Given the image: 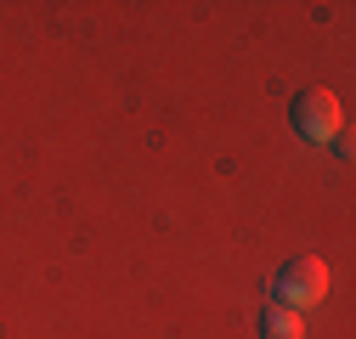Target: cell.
I'll use <instances>...</instances> for the list:
<instances>
[{"label": "cell", "mask_w": 356, "mask_h": 339, "mask_svg": "<svg viewBox=\"0 0 356 339\" xmlns=\"http://www.w3.org/2000/svg\"><path fill=\"white\" fill-rule=\"evenodd\" d=\"M323 294H328V266L317 254H294V261H283L277 277H272V306H289V311L317 306Z\"/></svg>", "instance_id": "cell-1"}, {"label": "cell", "mask_w": 356, "mask_h": 339, "mask_svg": "<svg viewBox=\"0 0 356 339\" xmlns=\"http://www.w3.org/2000/svg\"><path fill=\"white\" fill-rule=\"evenodd\" d=\"M289 119H294V131L305 136V142H339V102L328 97V91H300L294 102H289Z\"/></svg>", "instance_id": "cell-2"}, {"label": "cell", "mask_w": 356, "mask_h": 339, "mask_svg": "<svg viewBox=\"0 0 356 339\" xmlns=\"http://www.w3.org/2000/svg\"><path fill=\"white\" fill-rule=\"evenodd\" d=\"M305 328H300V311H289V306H266L260 311V339H300Z\"/></svg>", "instance_id": "cell-3"}]
</instances>
